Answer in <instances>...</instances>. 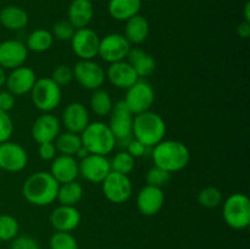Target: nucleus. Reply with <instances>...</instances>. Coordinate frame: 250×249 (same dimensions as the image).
Segmentation results:
<instances>
[{
	"mask_svg": "<svg viewBox=\"0 0 250 249\" xmlns=\"http://www.w3.org/2000/svg\"><path fill=\"white\" fill-rule=\"evenodd\" d=\"M60 183L48 171H38L26 178L22 185V195L36 207H48L56 200Z\"/></svg>",
	"mask_w": 250,
	"mask_h": 249,
	"instance_id": "f257e3e1",
	"label": "nucleus"
},
{
	"mask_svg": "<svg viewBox=\"0 0 250 249\" xmlns=\"http://www.w3.org/2000/svg\"><path fill=\"white\" fill-rule=\"evenodd\" d=\"M151 158L154 165L173 173L183 170L189 164L190 151L183 142L164 139L153 146Z\"/></svg>",
	"mask_w": 250,
	"mask_h": 249,
	"instance_id": "f03ea898",
	"label": "nucleus"
},
{
	"mask_svg": "<svg viewBox=\"0 0 250 249\" xmlns=\"http://www.w3.org/2000/svg\"><path fill=\"white\" fill-rule=\"evenodd\" d=\"M132 136L150 149L164 141L166 136V124L160 115L150 110L134 115Z\"/></svg>",
	"mask_w": 250,
	"mask_h": 249,
	"instance_id": "7ed1b4c3",
	"label": "nucleus"
},
{
	"mask_svg": "<svg viewBox=\"0 0 250 249\" xmlns=\"http://www.w3.org/2000/svg\"><path fill=\"white\" fill-rule=\"evenodd\" d=\"M82 145L90 154L107 156L116 146V138L107 124L102 121L89 122L84 131L80 134Z\"/></svg>",
	"mask_w": 250,
	"mask_h": 249,
	"instance_id": "20e7f679",
	"label": "nucleus"
},
{
	"mask_svg": "<svg viewBox=\"0 0 250 249\" xmlns=\"http://www.w3.org/2000/svg\"><path fill=\"white\" fill-rule=\"evenodd\" d=\"M222 216L231 228L241 231L250 225V200L244 193H233L222 202Z\"/></svg>",
	"mask_w": 250,
	"mask_h": 249,
	"instance_id": "39448f33",
	"label": "nucleus"
},
{
	"mask_svg": "<svg viewBox=\"0 0 250 249\" xmlns=\"http://www.w3.org/2000/svg\"><path fill=\"white\" fill-rule=\"evenodd\" d=\"M31 99L34 106L42 112H51L60 105L62 93L50 77L37 78L31 90Z\"/></svg>",
	"mask_w": 250,
	"mask_h": 249,
	"instance_id": "423d86ee",
	"label": "nucleus"
},
{
	"mask_svg": "<svg viewBox=\"0 0 250 249\" xmlns=\"http://www.w3.org/2000/svg\"><path fill=\"white\" fill-rule=\"evenodd\" d=\"M132 124H133V114L129 111L124 100L115 103L111 112H110V120L107 126L116 138V145L119 144L120 146L126 148L128 142L133 138Z\"/></svg>",
	"mask_w": 250,
	"mask_h": 249,
	"instance_id": "0eeeda50",
	"label": "nucleus"
},
{
	"mask_svg": "<svg viewBox=\"0 0 250 249\" xmlns=\"http://www.w3.org/2000/svg\"><path fill=\"white\" fill-rule=\"evenodd\" d=\"M125 104L133 115L142 114L150 110L155 102V92L150 83L144 78H139L132 87L126 89Z\"/></svg>",
	"mask_w": 250,
	"mask_h": 249,
	"instance_id": "6e6552de",
	"label": "nucleus"
},
{
	"mask_svg": "<svg viewBox=\"0 0 250 249\" xmlns=\"http://www.w3.org/2000/svg\"><path fill=\"white\" fill-rule=\"evenodd\" d=\"M102 185L105 198L114 204H124L132 197L133 193V185L128 175L115 172V171H111L106 176Z\"/></svg>",
	"mask_w": 250,
	"mask_h": 249,
	"instance_id": "1a4fd4ad",
	"label": "nucleus"
},
{
	"mask_svg": "<svg viewBox=\"0 0 250 249\" xmlns=\"http://www.w3.org/2000/svg\"><path fill=\"white\" fill-rule=\"evenodd\" d=\"M72 71L73 78L84 89H99L106 81L105 70L93 60H78L72 67Z\"/></svg>",
	"mask_w": 250,
	"mask_h": 249,
	"instance_id": "9d476101",
	"label": "nucleus"
},
{
	"mask_svg": "<svg viewBox=\"0 0 250 249\" xmlns=\"http://www.w3.org/2000/svg\"><path fill=\"white\" fill-rule=\"evenodd\" d=\"M132 48L131 43L121 33H110L104 38H100L98 56L105 62H117L126 60L127 54Z\"/></svg>",
	"mask_w": 250,
	"mask_h": 249,
	"instance_id": "9b49d317",
	"label": "nucleus"
},
{
	"mask_svg": "<svg viewBox=\"0 0 250 249\" xmlns=\"http://www.w3.org/2000/svg\"><path fill=\"white\" fill-rule=\"evenodd\" d=\"M70 42L72 51L80 60H93L98 56L100 37L92 28L84 27L76 29Z\"/></svg>",
	"mask_w": 250,
	"mask_h": 249,
	"instance_id": "f8f14e48",
	"label": "nucleus"
},
{
	"mask_svg": "<svg viewBox=\"0 0 250 249\" xmlns=\"http://www.w3.org/2000/svg\"><path fill=\"white\" fill-rule=\"evenodd\" d=\"M28 164V154L19 143L7 141L0 143V168L6 172L16 173Z\"/></svg>",
	"mask_w": 250,
	"mask_h": 249,
	"instance_id": "ddd939ff",
	"label": "nucleus"
},
{
	"mask_svg": "<svg viewBox=\"0 0 250 249\" xmlns=\"http://www.w3.org/2000/svg\"><path fill=\"white\" fill-rule=\"evenodd\" d=\"M80 175L92 183H102L111 172L110 160L104 155L89 154L78 163Z\"/></svg>",
	"mask_w": 250,
	"mask_h": 249,
	"instance_id": "4468645a",
	"label": "nucleus"
},
{
	"mask_svg": "<svg viewBox=\"0 0 250 249\" xmlns=\"http://www.w3.org/2000/svg\"><path fill=\"white\" fill-rule=\"evenodd\" d=\"M28 59L26 44L17 39H7L0 43V66L5 70L23 66Z\"/></svg>",
	"mask_w": 250,
	"mask_h": 249,
	"instance_id": "2eb2a0df",
	"label": "nucleus"
},
{
	"mask_svg": "<svg viewBox=\"0 0 250 249\" xmlns=\"http://www.w3.org/2000/svg\"><path fill=\"white\" fill-rule=\"evenodd\" d=\"M165 194L163 188L146 185L137 194V209L144 216H154L164 207Z\"/></svg>",
	"mask_w": 250,
	"mask_h": 249,
	"instance_id": "dca6fc26",
	"label": "nucleus"
},
{
	"mask_svg": "<svg viewBox=\"0 0 250 249\" xmlns=\"http://www.w3.org/2000/svg\"><path fill=\"white\" fill-rule=\"evenodd\" d=\"M61 122L55 115L51 112H43L39 117H37L31 128L32 138L38 144L45 142H54L56 137L60 134Z\"/></svg>",
	"mask_w": 250,
	"mask_h": 249,
	"instance_id": "f3484780",
	"label": "nucleus"
},
{
	"mask_svg": "<svg viewBox=\"0 0 250 249\" xmlns=\"http://www.w3.org/2000/svg\"><path fill=\"white\" fill-rule=\"evenodd\" d=\"M37 81V75L31 67L27 66H20L14 68L6 77L7 90L15 95V97H21V95L31 93L34 83Z\"/></svg>",
	"mask_w": 250,
	"mask_h": 249,
	"instance_id": "a211bd4d",
	"label": "nucleus"
},
{
	"mask_svg": "<svg viewBox=\"0 0 250 249\" xmlns=\"http://www.w3.org/2000/svg\"><path fill=\"white\" fill-rule=\"evenodd\" d=\"M81 216L80 210L70 205H59L51 211L49 216L51 227L56 232H72L80 226Z\"/></svg>",
	"mask_w": 250,
	"mask_h": 249,
	"instance_id": "6ab92c4d",
	"label": "nucleus"
},
{
	"mask_svg": "<svg viewBox=\"0 0 250 249\" xmlns=\"http://www.w3.org/2000/svg\"><path fill=\"white\" fill-rule=\"evenodd\" d=\"M61 122L68 132L81 134L90 122L89 111L82 103H70L63 110Z\"/></svg>",
	"mask_w": 250,
	"mask_h": 249,
	"instance_id": "aec40b11",
	"label": "nucleus"
},
{
	"mask_svg": "<svg viewBox=\"0 0 250 249\" xmlns=\"http://www.w3.org/2000/svg\"><path fill=\"white\" fill-rule=\"evenodd\" d=\"M105 73L106 80H109V82L119 89H128L139 80L133 66L126 60L110 63Z\"/></svg>",
	"mask_w": 250,
	"mask_h": 249,
	"instance_id": "412c9836",
	"label": "nucleus"
},
{
	"mask_svg": "<svg viewBox=\"0 0 250 249\" xmlns=\"http://www.w3.org/2000/svg\"><path fill=\"white\" fill-rule=\"evenodd\" d=\"M49 172L60 185L76 181V178L80 175L78 161L76 160L75 156L56 155L55 159L51 161Z\"/></svg>",
	"mask_w": 250,
	"mask_h": 249,
	"instance_id": "4be33fe9",
	"label": "nucleus"
},
{
	"mask_svg": "<svg viewBox=\"0 0 250 249\" xmlns=\"http://www.w3.org/2000/svg\"><path fill=\"white\" fill-rule=\"evenodd\" d=\"M94 16V6L90 0H72L67 10L68 21L76 29L88 27Z\"/></svg>",
	"mask_w": 250,
	"mask_h": 249,
	"instance_id": "5701e85b",
	"label": "nucleus"
},
{
	"mask_svg": "<svg viewBox=\"0 0 250 249\" xmlns=\"http://www.w3.org/2000/svg\"><path fill=\"white\" fill-rule=\"evenodd\" d=\"M127 60L137 72L139 78H146L156 70V61L149 53L142 48H131L127 54Z\"/></svg>",
	"mask_w": 250,
	"mask_h": 249,
	"instance_id": "b1692460",
	"label": "nucleus"
},
{
	"mask_svg": "<svg viewBox=\"0 0 250 249\" xmlns=\"http://www.w3.org/2000/svg\"><path fill=\"white\" fill-rule=\"evenodd\" d=\"M149 32H150V26H149L148 20L143 15L138 14L127 20L124 36L131 43V45L132 44L138 45L146 41Z\"/></svg>",
	"mask_w": 250,
	"mask_h": 249,
	"instance_id": "393cba45",
	"label": "nucleus"
},
{
	"mask_svg": "<svg viewBox=\"0 0 250 249\" xmlns=\"http://www.w3.org/2000/svg\"><path fill=\"white\" fill-rule=\"evenodd\" d=\"M28 21V14L16 5H7L0 10V23L10 31H21L26 28Z\"/></svg>",
	"mask_w": 250,
	"mask_h": 249,
	"instance_id": "a878e982",
	"label": "nucleus"
},
{
	"mask_svg": "<svg viewBox=\"0 0 250 249\" xmlns=\"http://www.w3.org/2000/svg\"><path fill=\"white\" fill-rule=\"evenodd\" d=\"M141 7L142 0H109L107 11L116 21L126 22L134 15H138Z\"/></svg>",
	"mask_w": 250,
	"mask_h": 249,
	"instance_id": "bb28decb",
	"label": "nucleus"
},
{
	"mask_svg": "<svg viewBox=\"0 0 250 249\" xmlns=\"http://www.w3.org/2000/svg\"><path fill=\"white\" fill-rule=\"evenodd\" d=\"M83 194H84V190H83L82 185L77 181H71V182L61 183L59 186L56 200L60 203V205L76 207V204L80 203L83 198Z\"/></svg>",
	"mask_w": 250,
	"mask_h": 249,
	"instance_id": "cd10ccee",
	"label": "nucleus"
},
{
	"mask_svg": "<svg viewBox=\"0 0 250 249\" xmlns=\"http://www.w3.org/2000/svg\"><path fill=\"white\" fill-rule=\"evenodd\" d=\"M55 148L60 155H70L75 156L77 154L78 149L82 146V139L81 136L77 133H72V132H62L56 137L54 141Z\"/></svg>",
	"mask_w": 250,
	"mask_h": 249,
	"instance_id": "c85d7f7f",
	"label": "nucleus"
},
{
	"mask_svg": "<svg viewBox=\"0 0 250 249\" xmlns=\"http://www.w3.org/2000/svg\"><path fill=\"white\" fill-rule=\"evenodd\" d=\"M53 43L54 37L53 34H51V32L43 28H39L28 34L27 42L24 44H26L28 51H33V53H44V51L49 50V49L53 46Z\"/></svg>",
	"mask_w": 250,
	"mask_h": 249,
	"instance_id": "c756f323",
	"label": "nucleus"
},
{
	"mask_svg": "<svg viewBox=\"0 0 250 249\" xmlns=\"http://www.w3.org/2000/svg\"><path fill=\"white\" fill-rule=\"evenodd\" d=\"M89 105L92 111L94 112L97 116L104 117L106 115H110L112 106H114V102H112L111 95L109 92L103 88L93 90L92 95H90Z\"/></svg>",
	"mask_w": 250,
	"mask_h": 249,
	"instance_id": "7c9ffc66",
	"label": "nucleus"
},
{
	"mask_svg": "<svg viewBox=\"0 0 250 249\" xmlns=\"http://www.w3.org/2000/svg\"><path fill=\"white\" fill-rule=\"evenodd\" d=\"M20 233V224L16 217L9 214L0 215V242H11Z\"/></svg>",
	"mask_w": 250,
	"mask_h": 249,
	"instance_id": "2f4dec72",
	"label": "nucleus"
},
{
	"mask_svg": "<svg viewBox=\"0 0 250 249\" xmlns=\"http://www.w3.org/2000/svg\"><path fill=\"white\" fill-rule=\"evenodd\" d=\"M134 165H136V159H134L133 156L129 155L126 150L119 151V153L110 160L111 171L124 173V175H129V173L133 171Z\"/></svg>",
	"mask_w": 250,
	"mask_h": 249,
	"instance_id": "473e14b6",
	"label": "nucleus"
},
{
	"mask_svg": "<svg viewBox=\"0 0 250 249\" xmlns=\"http://www.w3.org/2000/svg\"><path fill=\"white\" fill-rule=\"evenodd\" d=\"M224 202L222 192L216 187H205L198 193V203L204 208H216Z\"/></svg>",
	"mask_w": 250,
	"mask_h": 249,
	"instance_id": "72a5a7b5",
	"label": "nucleus"
},
{
	"mask_svg": "<svg viewBox=\"0 0 250 249\" xmlns=\"http://www.w3.org/2000/svg\"><path fill=\"white\" fill-rule=\"evenodd\" d=\"M50 249H80L78 242L71 232H55L49 239Z\"/></svg>",
	"mask_w": 250,
	"mask_h": 249,
	"instance_id": "f704fd0d",
	"label": "nucleus"
},
{
	"mask_svg": "<svg viewBox=\"0 0 250 249\" xmlns=\"http://www.w3.org/2000/svg\"><path fill=\"white\" fill-rule=\"evenodd\" d=\"M171 178V173L167 171L163 170L159 166L154 165L153 167H150L148 170L146 175V185L154 186V187L163 188L164 186L167 185V182Z\"/></svg>",
	"mask_w": 250,
	"mask_h": 249,
	"instance_id": "c9c22d12",
	"label": "nucleus"
},
{
	"mask_svg": "<svg viewBox=\"0 0 250 249\" xmlns=\"http://www.w3.org/2000/svg\"><path fill=\"white\" fill-rule=\"evenodd\" d=\"M76 28L71 24L68 20H60L56 22L51 29L54 39H58L61 42H70L75 34Z\"/></svg>",
	"mask_w": 250,
	"mask_h": 249,
	"instance_id": "e433bc0d",
	"label": "nucleus"
},
{
	"mask_svg": "<svg viewBox=\"0 0 250 249\" xmlns=\"http://www.w3.org/2000/svg\"><path fill=\"white\" fill-rule=\"evenodd\" d=\"M51 80L59 85V87H66L73 81V71L72 67L68 65H59L56 66L51 73Z\"/></svg>",
	"mask_w": 250,
	"mask_h": 249,
	"instance_id": "4c0bfd02",
	"label": "nucleus"
},
{
	"mask_svg": "<svg viewBox=\"0 0 250 249\" xmlns=\"http://www.w3.org/2000/svg\"><path fill=\"white\" fill-rule=\"evenodd\" d=\"M14 133V121L9 112L0 110V143L10 141Z\"/></svg>",
	"mask_w": 250,
	"mask_h": 249,
	"instance_id": "58836bf2",
	"label": "nucleus"
},
{
	"mask_svg": "<svg viewBox=\"0 0 250 249\" xmlns=\"http://www.w3.org/2000/svg\"><path fill=\"white\" fill-rule=\"evenodd\" d=\"M10 249H41V247L33 237L27 236V234H22V236L19 234L11 241Z\"/></svg>",
	"mask_w": 250,
	"mask_h": 249,
	"instance_id": "ea45409f",
	"label": "nucleus"
},
{
	"mask_svg": "<svg viewBox=\"0 0 250 249\" xmlns=\"http://www.w3.org/2000/svg\"><path fill=\"white\" fill-rule=\"evenodd\" d=\"M38 154L42 160L53 161L55 159L56 154H58L54 142H45V143L39 144Z\"/></svg>",
	"mask_w": 250,
	"mask_h": 249,
	"instance_id": "a19ab883",
	"label": "nucleus"
},
{
	"mask_svg": "<svg viewBox=\"0 0 250 249\" xmlns=\"http://www.w3.org/2000/svg\"><path fill=\"white\" fill-rule=\"evenodd\" d=\"M149 148H146L144 144H142L141 142L137 141V139L132 138L131 141L128 142V144L126 145V151L131 156H133L134 159L142 158L143 155H146V153L148 151Z\"/></svg>",
	"mask_w": 250,
	"mask_h": 249,
	"instance_id": "79ce46f5",
	"label": "nucleus"
},
{
	"mask_svg": "<svg viewBox=\"0 0 250 249\" xmlns=\"http://www.w3.org/2000/svg\"><path fill=\"white\" fill-rule=\"evenodd\" d=\"M16 104V97L9 90H1L0 92V110L9 112L10 110L14 109Z\"/></svg>",
	"mask_w": 250,
	"mask_h": 249,
	"instance_id": "37998d69",
	"label": "nucleus"
},
{
	"mask_svg": "<svg viewBox=\"0 0 250 249\" xmlns=\"http://www.w3.org/2000/svg\"><path fill=\"white\" fill-rule=\"evenodd\" d=\"M237 34L243 39L248 38L250 36V22L243 21L242 23H239L238 27H237Z\"/></svg>",
	"mask_w": 250,
	"mask_h": 249,
	"instance_id": "c03bdc74",
	"label": "nucleus"
},
{
	"mask_svg": "<svg viewBox=\"0 0 250 249\" xmlns=\"http://www.w3.org/2000/svg\"><path fill=\"white\" fill-rule=\"evenodd\" d=\"M6 77H7L6 70L0 66V87L5 85V83H6Z\"/></svg>",
	"mask_w": 250,
	"mask_h": 249,
	"instance_id": "a18cd8bd",
	"label": "nucleus"
},
{
	"mask_svg": "<svg viewBox=\"0 0 250 249\" xmlns=\"http://www.w3.org/2000/svg\"><path fill=\"white\" fill-rule=\"evenodd\" d=\"M89 151H88L87 150V149H85L84 148V146H81V148L80 149H78V151H77V154H76V155H77L78 156V158H80V160H81V159H83V158H85V156H87V155H89Z\"/></svg>",
	"mask_w": 250,
	"mask_h": 249,
	"instance_id": "49530a36",
	"label": "nucleus"
},
{
	"mask_svg": "<svg viewBox=\"0 0 250 249\" xmlns=\"http://www.w3.org/2000/svg\"><path fill=\"white\" fill-rule=\"evenodd\" d=\"M244 21L250 22V2L248 1L244 6Z\"/></svg>",
	"mask_w": 250,
	"mask_h": 249,
	"instance_id": "de8ad7c7",
	"label": "nucleus"
},
{
	"mask_svg": "<svg viewBox=\"0 0 250 249\" xmlns=\"http://www.w3.org/2000/svg\"><path fill=\"white\" fill-rule=\"evenodd\" d=\"M142 1H143V0H142ZM146 1H153V0H146Z\"/></svg>",
	"mask_w": 250,
	"mask_h": 249,
	"instance_id": "09e8293b",
	"label": "nucleus"
}]
</instances>
